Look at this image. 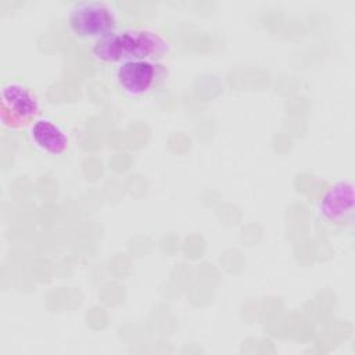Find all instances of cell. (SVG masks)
I'll use <instances>...</instances> for the list:
<instances>
[{
    "label": "cell",
    "instance_id": "2",
    "mask_svg": "<svg viewBox=\"0 0 355 355\" xmlns=\"http://www.w3.org/2000/svg\"><path fill=\"white\" fill-rule=\"evenodd\" d=\"M68 28L79 39L97 42L115 32L116 17L112 8L103 1H83L69 10Z\"/></svg>",
    "mask_w": 355,
    "mask_h": 355
},
{
    "label": "cell",
    "instance_id": "6",
    "mask_svg": "<svg viewBox=\"0 0 355 355\" xmlns=\"http://www.w3.org/2000/svg\"><path fill=\"white\" fill-rule=\"evenodd\" d=\"M31 139L39 150L50 155H61L69 146L65 132L57 123L46 118L36 119L31 125Z\"/></svg>",
    "mask_w": 355,
    "mask_h": 355
},
{
    "label": "cell",
    "instance_id": "5",
    "mask_svg": "<svg viewBox=\"0 0 355 355\" xmlns=\"http://www.w3.org/2000/svg\"><path fill=\"white\" fill-rule=\"evenodd\" d=\"M318 215L327 223H344L352 218L354 212V186L351 182L334 183L320 198Z\"/></svg>",
    "mask_w": 355,
    "mask_h": 355
},
{
    "label": "cell",
    "instance_id": "3",
    "mask_svg": "<svg viewBox=\"0 0 355 355\" xmlns=\"http://www.w3.org/2000/svg\"><path fill=\"white\" fill-rule=\"evenodd\" d=\"M39 115V103L29 89L17 82H7L0 93V116L11 129L31 126Z\"/></svg>",
    "mask_w": 355,
    "mask_h": 355
},
{
    "label": "cell",
    "instance_id": "4",
    "mask_svg": "<svg viewBox=\"0 0 355 355\" xmlns=\"http://www.w3.org/2000/svg\"><path fill=\"white\" fill-rule=\"evenodd\" d=\"M162 68L153 61H128L116 68L118 86L129 96L151 93L162 80Z\"/></svg>",
    "mask_w": 355,
    "mask_h": 355
},
{
    "label": "cell",
    "instance_id": "1",
    "mask_svg": "<svg viewBox=\"0 0 355 355\" xmlns=\"http://www.w3.org/2000/svg\"><path fill=\"white\" fill-rule=\"evenodd\" d=\"M169 43L159 33L148 29L114 32L92 46V55L101 64H123L128 61L158 62L168 55Z\"/></svg>",
    "mask_w": 355,
    "mask_h": 355
}]
</instances>
